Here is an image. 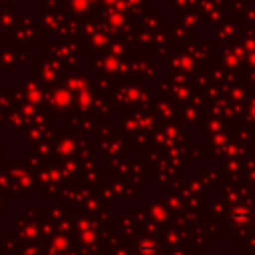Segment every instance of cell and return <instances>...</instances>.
<instances>
[{
	"instance_id": "6da1fadb",
	"label": "cell",
	"mask_w": 255,
	"mask_h": 255,
	"mask_svg": "<svg viewBox=\"0 0 255 255\" xmlns=\"http://www.w3.org/2000/svg\"><path fill=\"white\" fill-rule=\"evenodd\" d=\"M231 219H233L235 223L243 225V223H249L251 219H255V215H253V209H251L249 205L241 203V205H235V207L231 209Z\"/></svg>"
}]
</instances>
